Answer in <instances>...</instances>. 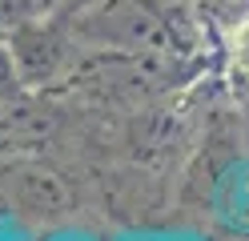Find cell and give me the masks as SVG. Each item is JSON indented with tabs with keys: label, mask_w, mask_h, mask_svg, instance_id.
Here are the masks:
<instances>
[{
	"label": "cell",
	"mask_w": 249,
	"mask_h": 241,
	"mask_svg": "<svg viewBox=\"0 0 249 241\" xmlns=\"http://www.w3.org/2000/svg\"><path fill=\"white\" fill-rule=\"evenodd\" d=\"M69 24L76 40L97 53H193L189 20L165 0H85Z\"/></svg>",
	"instance_id": "cell-1"
},
{
	"label": "cell",
	"mask_w": 249,
	"mask_h": 241,
	"mask_svg": "<svg viewBox=\"0 0 249 241\" xmlns=\"http://www.w3.org/2000/svg\"><path fill=\"white\" fill-rule=\"evenodd\" d=\"M0 197L12 225L49 229L81 209V185L69 177V169L44 161L40 153H12L0 157Z\"/></svg>",
	"instance_id": "cell-2"
},
{
	"label": "cell",
	"mask_w": 249,
	"mask_h": 241,
	"mask_svg": "<svg viewBox=\"0 0 249 241\" xmlns=\"http://www.w3.org/2000/svg\"><path fill=\"white\" fill-rule=\"evenodd\" d=\"M60 125H65V112L44 96H33L24 89L0 96V157L49 149L60 137Z\"/></svg>",
	"instance_id": "cell-3"
},
{
	"label": "cell",
	"mask_w": 249,
	"mask_h": 241,
	"mask_svg": "<svg viewBox=\"0 0 249 241\" xmlns=\"http://www.w3.org/2000/svg\"><path fill=\"white\" fill-rule=\"evenodd\" d=\"M201 205L209 209L213 225L249 229V153H229L221 165L209 169Z\"/></svg>",
	"instance_id": "cell-4"
},
{
	"label": "cell",
	"mask_w": 249,
	"mask_h": 241,
	"mask_svg": "<svg viewBox=\"0 0 249 241\" xmlns=\"http://www.w3.org/2000/svg\"><path fill=\"white\" fill-rule=\"evenodd\" d=\"M33 241H108L101 229H92V225H76V221H60V225H49V229H40Z\"/></svg>",
	"instance_id": "cell-5"
},
{
	"label": "cell",
	"mask_w": 249,
	"mask_h": 241,
	"mask_svg": "<svg viewBox=\"0 0 249 241\" xmlns=\"http://www.w3.org/2000/svg\"><path fill=\"white\" fill-rule=\"evenodd\" d=\"M205 241H249V229H233V225H213Z\"/></svg>",
	"instance_id": "cell-6"
},
{
	"label": "cell",
	"mask_w": 249,
	"mask_h": 241,
	"mask_svg": "<svg viewBox=\"0 0 249 241\" xmlns=\"http://www.w3.org/2000/svg\"><path fill=\"white\" fill-rule=\"evenodd\" d=\"M149 241H205L197 233H149Z\"/></svg>",
	"instance_id": "cell-7"
},
{
	"label": "cell",
	"mask_w": 249,
	"mask_h": 241,
	"mask_svg": "<svg viewBox=\"0 0 249 241\" xmlns=\"http://www.w3.org/2000/svg\"><path fill=\"white\" fill-rule=\"evenodd\" d=\"M12 225V217H8V205H4V197H0V229H8Z\"/></svg>",
	"instance_id": "cell-8"
}]
</instances>
